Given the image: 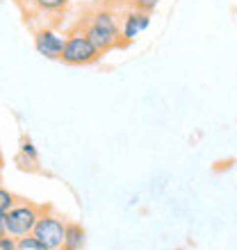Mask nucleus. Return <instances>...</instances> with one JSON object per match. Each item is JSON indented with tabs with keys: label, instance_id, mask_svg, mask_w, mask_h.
Wrapping results in <instances>:
<instances>
[{
	"label": "nucleus",
	"instance_id": "0eeeda50",
	"mask_svg": "<svg viewBox=\"0 0 237 250\" xmlns=\"http://www.w3.org/2000/svg\"><path fill=\"white\" fill-rule=\"evenodd\" d=\"M25 5L27 14H37V16H55L62 14L69 7L71 0H21Z\"/></svg>",
	"mask_w": 237,
	"mask_h": 250
},
{
	"label": "nucleus",
	"instance_id": "1a4fd4ad",
	"mask_svg": "<svg viewBox=\"0 0 237 250\" xmlns=\"http://www.w3.org/2000/svg\"><path fill=\"white\" fill-rule=\"evenodd\" d=\"M16 200H19V198L14 196L12 191L5 189V187L0 185V214H7V211L16 205Z\"/></svg>",
	"mask_w": 237,
	"mask_h": 250
},
{
	"label": "nucleus",
	"instance_id": "f257e3e1",
	"mask_svg": "<svg viewBox=\"0 0 237 250\" xmlns=\"http://www.w3.org/2000/svg\"><path fill=\"white\" fill-rule=\"evenodd\" d=\"M78 30L85 34L87 39L92 41L103 55L118 46H125L123 39H121V25H118L117 14H114L112 9H105V7L94 9L89 16H85Z\"/></svg>",
	"mask_w": 237,
	"mask_h": 250
},
{
	"label": "nucleus",
	"instance_id": "9d476101",
	"mask_svg": "<svg viewBox=\"0 0 237 250\" xmlns=\"http://www.w3.org/2000/svg\"><path fill=\"white\" fill-rule=\"evenodd\" d=\"M21 157L27 159V162H32V164L39 162V152H37V148H34V144L30 139H23V141H21Z\"/></svg>",
	"mask_w": 237,
	"mask_h": 250
},
{
	"label": "nucleus",
	"instance_id": "20e7f679",
	"mask_svg": "<svg viewBox=\"0 0 237 250\" xmlns=\"http://www.w3.org/2000/svg\"><path fill=\"white\" fill-rule=\"evenodd\" d=\"M64 232H66V221L59 214H55L48 205H44L37 225H34L32 234L39 239L44 246H48L50 250H62L64 244Z\"/></svg>",
	"mask_w": 237,
	"mask_h": 250
},
{
	"label": "nucleus",
	"instance_id": "39448f33",
	"mask_svg": "<svg viewBox=\"0 0 237 250\" xmlns=\"http://www.w3.org/2000/svg\"><path fill=\"white\" fill-rule=\"evenodd\" d=\"M64 46H66V34L59 32L57 27L44 25L34 32V50L41 57H46V60H62Z\"/></svg>",
	"mask_w": 237,
	"mask_h": 250
},
{
	"label": "nucleus",
	"instance_id": "6e6552de",
	"mask_svg": "<svg viewBox=\"0 0 237 250\" xmlns=\"http://www.w3.org/2000/svg\"><path fill=\"white\" fill-rule=\"evenodd\" d=\"M87 239V232L80 223H73V221H66V232H64V244L62 250H82Z\"/></svg>",
	"mask_w": 237,
	"mask_h": 250
},
{
	"label": "nucleus",
	"instance_id": "ddd939ff",
	"mask_svg": "<svg viewBox=\"0 0 237 250\" xmlns=\"http://www.w3.org/2000/svg\"><path fill=\"white\" fill-rule=\"evenodd\" d=\"M0 250H19V239L5 234V237L0 239Z\"/></svg>",
	"mask_w": 237,
	"mask_h": 250
},
{
	"label": "nucleus",
	"instance_id": "7ed1b4c3",
	"mask_svg": "<svg viewBox=\"0 0 237 250\" xmlns=\"http://www.w3.org/2000/svg\"><path fill=\"white\" fill-rule=\"evenodd\" d=\"M100 57H103V53L98 48L94 46L80 30H73V32L66 34V46L59 62H64L66 66H89L96 64Z\"/></svg>",
	"mask_w": 237,
	"mask_h": 250
},
{
	"label": "nucleus",
	"instance_id": "2eb2a0df",
	"mask_svg": "<svg viewBox=\"0 0 237 250\" xmlns=\"http://www.w3.org/2000/svg\"><path fill=\"white\" fill-rule=\"evenodd\" d=\"M0 175H2V157H0Z\"/></svg>",
	"mask_w": 237,
	"mask_h": 250
},
{
	"label": "nucleus",
	"instance_id": "423d86ee",
	"mask_svg": "<svg viewBox=\"0 0 237 250\" xmlns=\"http://www.w3.org/2000/svg\"><path fill=\"white\" fill-rule=\"evenodd\" d=\"M121 39L123 43H130L139 37V34H144L151 25V14L148 12H142V9H135L132 7L130 12L123 14V19H121Z\"/></svg>",
	"mask_w": 237,
	"mask_h": 250
},
{
	"label": "nucleus",
	"instance_id": "4468645a",
	"mask_svg": "<svg viewBox=\"0 0 237 250\" xmlns=\"http://www.w3.org/2000/svg\"><path fill=\"white\" fill-rule=\"evenodd\" d=\"M7 234V225H5V214H0V239Z\"/></svg>",
	"mask_w": 237,
	"mask_h": 250
},
{
	"label": "nucleus",
	"instance_id": "f03ea898",
	"mask_svg": "<svg viewBox=\"0 0 237 250\" xmlns=\"http://www.w3.org/2000/svg\"><path fill=\"white\" fill-rule=\"evenodd\" d=\"M41 209H44V205L30 203V200H16V205H14L12 209L5 214L7 234L14 237V239H21V237L32 234Z\"/></svg>",
	"mask_w": 237,
	"mask_h": 250
},
{
	"label": "nucleus",
	"instance_id": "f8f14e48",
	"mask_svg": "<svg viewBox=\"0 0 237 250\" xmlns=\"http://www.w3.org/2000/svg\"><path fill=\"white\" fill-rule=\"evenodd\" d=\"M160 0H132V7L135 9H142V12H148L151 14L155 7H158Z\"/></svg>",
	"mask_w": 237,
	"mask_h": 250
},
{
	"label": "nucleus",
	"instance_id": "9b49d317",
	"mask_svg": "<svg viewBox=\"0 0 237 250\" xmlns=\"http://www.w3.org/2000/svg\"><path fill=\"white\" fill-rule=\"evenodd\" d=\"M19 250H50L48 246H44L34 234H27V237L19 239Z\"/></svg>",
	"mask_w": 237,
	"mask_h": 250
}]
</instances>
